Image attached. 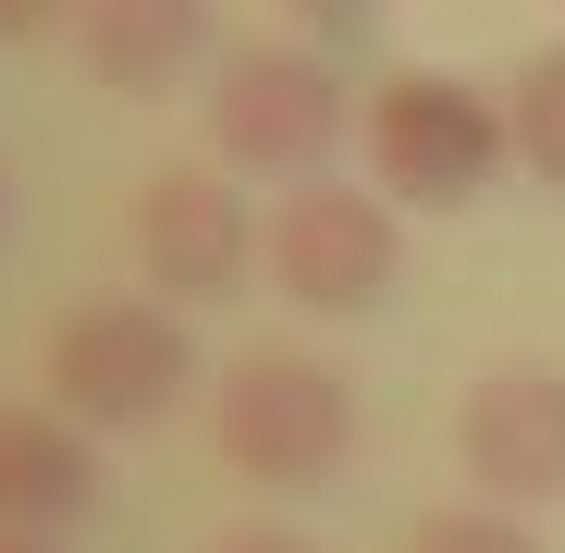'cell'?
<instances>
[{
  "label": "cell",
  "instance_id": "8992f818",
  "mask_svg": "<svg viewBox=\"0 0 565 553\" xmlns=\"http://www.w3.org/2000/svg\"><path fill=\"white\" fill-rule=\"evenodd\" d=\"M258 210L234 198V172L222 160H172V172H148L136 184V270H148V296H172V308H210V296H234L246 270H258Z\"/></svg>",
  "mask_w": 565,
  "mask_h": 553
},
{
  "label": "cell",
  "instance_id": "52a82bcc",
  "mask_svg": "<svg viewBox=\"0 0 565 553\" xmlns=\"http://www.w3.org/2000/svg\"><path fill=\"white\" fill-rule=\"evenodd\" d=\"M455 468L492 504H553L565 492V369H541V357L480 369L455 406Z\"/></svg>",
  "mask_w": 565,
  "mask_h": 553
},
{
  "label": "cell",
  "instance_id": "3957f363",
  "mask_svg": "<svg viewBox=\"0 0 565 553\" xmlns=\"http://www.w3.org/2000/svg\"><path fill=\"white\" fill-rule=\"evenodd\" d=\"M38 382L86 430H148V418H172L184 394H198V332H184L160 296H86V308L50 320Z\"/></svg>",
  "mask_w": 565,
  "mask_h": 553
},
{
  "label": "cell",
  "instance_id": "7c38bea8",
  "mask_svg": "<svg viewBox=\"0 0 565 553\" xmlns=\"http://www.w3.org/2000/svg\"><path fill=\"white\" fill-rule=\"evenodd\" d=\"M282 13L308 25V50H344V38H369V25H382L394 0H282Z\"/></svg>",
  "mask_w": 565,
  "mask_h": 553
},
{
  "label": "cell",
  "instance_id": "6da1fadb",
  "mask_svg": "<svg viewBox=\"0 0 565 553\" xmlns=\"http://www.w3.org/2000/svg\"><path fill=\"white\" fill-rule=\"evenodd\" d=\"M516 172V111L504 86H467L443 62H406L369 86V184L394 210H480Z\"/></svg>",
  "mask_w": 565,
  "mask_h": 553
},
{
  "label": "cell",
  "instance_id": "5bb4252c",
  "mask_svg": "<svg viewBox=\"0 0 565 553\" xmlns=\"http://www.w3.org/2000/svg\"><path fill=\"white\" fill-rule=\"evenodd\" d=\"M210 553H320V541H296V529H222Z\"/></svg>",
  "mask_w": 565,
  "mask_h": 553
},
{
  "label": "cell",
  "instance_id": "8fae6325",
  "mask_svg": "<svg viewBox=\"0 0 565 553\" xmlns=\"http://www.w3.org/2000/svg\"><path fill=\"white\" fill-rule=\"evenodd\" d=\"M406 553H541V529H529V504H430L406 529Z\"/></svg>",
  "mask_w": 565,
  "mask_h": 553
},
{
  "label": "cell",
  "instance_id": "9c48e42d",
  "mask_svg": "<svg viewBox=\"0 0 565 553\" xmlns=\"http://www.w3.org/2000/svg\"><path fill=\"white\" fill-rule=\"evenodd\" d=\"M74 62L111 99H172L210 62V0H74Z\"/></svg>",
  "mask_w": 565,
  "mask_h": 553
},
{
  "label": "cell",
  "instance_id": "5b68a950",
  "mask_svg": "<svg viewBox=\"0 0 565 553\" xmlns=\"http://www.w3.org/2000/svg\"><path fill=\"white\" fill-rule=\"evenodd\" d=\"M258 258H270V284L308 320H356V308L394 296L406 234H394V198H369V184H344V172H308V184L270 198V246Z\"/></svg>",
  "mask_w": 565,
  "mask_h": 553
},
{
  "label": "cell",
  "instance_id": "9a60e30c",
  "mask_svg": "<svg viewBox=\"0 0 565 553\" xmlns=\"http://www.w3.org/2000/svg\"><path fill=\"white\" fill-rule=\"evenodd\" d=\"M0 553H62V541L50 529H0Z\"/></svg>",
  "mask_w": 565,
  "mask_h": 553
},
{
  "label": "cell",
  "instance_id": "30bf717a",
  "mask_svg": "<svg viewBox=\"0 0 565 553\" xmlns=\"http://www.w3.org/2000/svg\"><path fill=\"white\" fill-rule=\"evenodd\" d=\"M504 111H516V172L565 198V38L504 74Z\"/></svg>",
  "mask_w": 565,
  "mask_h": 553
},
{
  "label": "cell",
  "instance_id": "277c9868",
  "mask_svg": "<svg viewBox=\"0 0 565 553\" xmlns=\"http://www.w3.org/2000/svg\"><path fill=\"white\" fill-rule=\"evenodd\" d=\"M356 136V99L320 50H222L210 62V160L246 184H308L332 172V148Z\"/></svg>",
  "mask_w": 565,
  "mask_h": 553
},
{
  "label": "cell",
  "instance_id": "2e32d148",
  "mask_svg": "<svg viewBox=\"0 0 565 553\" xmlns=\"http://www.w3.org/2000/svg\"><path fill=\"white\" fill-rule=\"evenodd\" d=\"M0 222H13V198H0Z\"/></svg>",
  "mask_w": 565,
  "mask_h": 553
},
{
  "label": "cell",
  "instance_id": "ba28073f",
  "mask_svg": "<svg viewBox=\"0 0 565 553\" xmlns=\"http://www.w3.org/2000/svg\"><path fill=\"white\" fill-rule=\"evenodd\" d=\"M99 517V430L74 406H0V529H86Z\"/></svg>",
  "mask_w": 565,
  "mask_h": 553
},
{
  "label": "cell",
  "instance_id": "4fadbf2b",
  "mask_svg": "<svg viewBox=\"0 0 565 553\" xmlns=\"http://www.w3.org/2000/svg\"><path fill=\"white\" fill-rule=\"evenodd\" d=\"M50 25H74V0H0V50H25V38H50Z\"/></svg>",
  "mask_w": 565,
  "mask_h": 553
},
{
  "label": "cell",
  "instance_id": "7a4b0ae2",
  "mask_svg": "<svg viewBox=\"0 0 565 553\" xmlns=\"http://www.w3.org/2000/svg\"><path fill=\"white\" fill-rule=\"evenodd\" d=\"M210 443L222 468L258 480V492H308L356 455V394L332 357H296V344H246L210 394Z\"/></svg>",
  "mask_w": 565,
  "mask_h": 553
}]
</instances>
